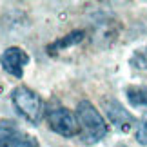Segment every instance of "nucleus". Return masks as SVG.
I'll list each match as a JSON object with an SVG mask.
<instances>
[{
	"instance_id": "1",
	"label": "nucleus",
	"mask_w": 147,
	"mask_h": 147,
	"mask_svg": "<svg viewBox=\"0 0 147 147\" xmlns=\"http://www.w3.org/2000/svg\"><path fill=\"white\" fill-rule=\"evenodd\" d=\"M76 113L82 125V136L87 144H96L107 134L105 120L89 100H82L76 107Z\"/></svg>"
},
{
	"instance_id": "4",
	"label": "nucleus",
	"mask_w": 147,
	"mask_h": 147,
	"mask_svg": "<svg viewBox=\"0 0 147 147\" xmlns=\"http://www.w3.org/2000/svg\"><path fill=\"white\" fill-rule=\"evenodd\" d=\"M47 123H49L51 131H55L56 134L65 136V138L76 136V134L80 133V127H78V122H76L75 115H73L69 109H65V107H58V109L49 111Z\"/></svg>"
},
{
	"instance_id": "9",
	"label": "nucleus",
	"mask_w": 147,
	"mask_h": 147,
	"mask_svg": "<svg viewBox=\"0 0 147 147\" xmlns=\"http://www.w3.org/2000/svg\"><path fill=\"white\" fill-rule=\"evenodd\" d=\"M129 62H131V65L136 67V69H147V47L136 49Z\"/></svg>"
},
{
	"instance_id": "8",
	"label": "nucleus",
	"mask_w": 147,
	"mask_h": 147,
	"mask_svg": "<svg viewBox=\"0 0 147 147\" xmlns=\"http://www.w3.org/2000/svg\"><path fill=\"white\" fill-rule=\"evenodd\" d=\"M129 104L134 107H147V87L145 86H131L125 89Z\"/></svg>"
},
{
	"instance_id": "5",
	"label": "nucleus",
	"mask_w": 147,
	"mask_h": 147,
	"mask_svg": "<svg viewBox=\"0 0 147 147\" xmlns=\"http://www.w3.org/2000/svg\"><path fill=\"white\" fill-rule=\"evenodd\" d=\"M27 62H29V56L22 47H7L0 55L2 69L15 78L24 76V65H27Z\"/></svg>"
},
{
	"instance_id": "2",
	"label": "nucleus",
	"mask_w": 147,
	"mask_h": 147,
	"mask_svg": "<svg viewBox=\"0 0 147 147\" xmlns=\"http://www.w3.org/2000/svg\"><path fill=\"white\" fill-rule=\"evenodd\" d=\"M11 102H13L15 109L20 113L29 123L36 125L42 120L44 115V102L33 89L26 86H18L11 93Z\"/></svg>"
},
{
	"instance_id": "3",
	"label": "nucleus",
	"mask_w": 147,
	"mask_h": 147,
	"mask_svg": "<svg viewBox=\"0 0 147 147\" xmlns=\"http://www.w3.org/2000/svg\"><path fill=\"white\" fill-rule=\"evenodd\" d=\"M0 147H38V142L15 122L0 120Z\"/></svg>"
},
{
	"instance_id": "6",
	"label": "nucleus",
	"mask_w": 147,
	"mask_h": 147,
	"mask_svg": "<svg viewBox=\"0 0 147 147\" xmlns=\"http://www.w3.org/2000/svg\"><path fill=\"white\" fill-rule=\"evenodd\" d=\"M104 107H105V113H107V116H109L111 123L118 129V131L127 133L129 129L133 127L134 116L131 115V113H127L125 109H123L120 102H116V100H113V98L104 100Z\"/></svg>"
},
{
	"instance_id": "7",
	"label": "nucleus",
	"mask_w": 147,
	"mask_h": 147,
	"mask_svg": "<svg viewBox=\"0 0 147 147\" xmlns=\"http://www.w3.org/2000/svg\"><path fill=\"white\" fill-rule=\"evenodd\" d=\"M84 36H86V31H82V29L71 31L69 35L62 36V38H58L56 42H53L51 46H47V53H49V55H56L58 51H65L67 47H71V46H76V44H80V42L84 40Z\"/></svg>"
},
{
	"instance_id": "10",
	"label": "nucleus",
	"mask_w": 147,
	"mask_h": 147,
	"mask_svg": "<svg viewBox=\"0 0 147 147\" xmlns=\"http://www.w3.org/2000/svg\"><path fill=\"white\" fill-rule=\"evenodd\" d=\"M136 142L147 145V116L142 118V122L138 123V129H136Z\"/></svg>"
}]
</instances>
